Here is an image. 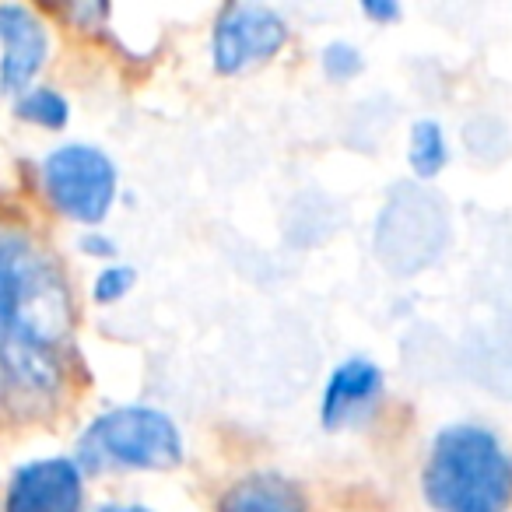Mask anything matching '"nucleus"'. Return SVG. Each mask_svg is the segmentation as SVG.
I'll list each match as a JSON object with an SVG mask.
<instances>
[{
	"mask_svg": "<svg viewBox=\"0 0 512 512\" xmlns=\"http://www.w3.org/2000/svg\"><path fill=\"white\" fill-rule=\"evenodd\" d=\"M74 302L57 256L0 221V421L46 414L71 369Z\"/></svg>",
	"mask_w": 512,
	"mask_h": 512,
	"instance_id": "nucleus-1",
	"label": "nucleus"
},
{
	"mask_svg": "<svg viewBox=\"0 0 512 512\" xmlns=\"http://www.w3.org/2000/svg\"><path fill=\"white\" fill-rule=\"evenodd\" d=\"M425 498L435 512L509 509L512 463L495 435L477 425L446 428L425 463Z\"/></svg>",
	"mask_w": 512,
	"mask_h": 512,
	"instance_id": "nucleus-2",
	"label": "nucleus"
},
{
	"mask_svg": "<svg viewBox=\"0 0 512 512\" xmlns=\"http://www.w3.org/2000/svg\"><path fill=\"white\" fill-rule=\"evenodd\" d=\"M78 460L88 470H172L183 460V439L169 414L151 407H120L85 428L78 439Z\"/></svg>",
	"mask_w": 512,
	"mask_h": 512,
	"instance_id": "nucleus-3",
	"label": "nucleus"
},
{
	"mask_svg": "<svg viewBox=\"0 0 512 512\" xmlns=\"http://www.w3.org/2000/svg\"><path fill=\"white\" fill-rule=\"evenodd\" d=\"M449 221L442 204L421 186H397L376 225V253L390 271L414 274L442 253Z\"/></svg>",
	"mask_w": 512,
	"mask_h": 512,
	"instance_id": "nucleus-4",
	"label": "nucleus"
},
{
	"mask_svg": "<svg viewBox=\"0 0 512 512\" xmlns=\"http://www.w3.org/2000/svg\"><path fill=\"white\" fill-rule=\"evenodd\" d=\"M43 186L60 214L81 225H99L113 207L116 169L99 148L64 144L43 162Z\"/></svg>",
	"mask_w": 512,
	"mask_h": 512,
	"instance_id": "nucleus-5",
	"label": "nucleus"
},
{
	"mask_svg": "<svg viewBox=\"0 0 512 512\" xmlns=\"http://www.w3.org/2000/svg\"><path fill=\"white\" fill-rule=\"evenodd\" d=\"M288 29L278 11L264 4H228L214 25V67L221 74L246 71L285 46Z\"/></svg>",
	"mask_w": 512,
	"mask_h": 512,
	"instance_id": "nucleus-6",
	"label": "nucleus"
},
{
	"mask_svg": "<svg viewBox=\"0 0 512 512\" xmlns=\"http://www.w3.org/2000/svg\"><path fill=\"white\" fill-rule=\"evenodd\" d=\"M85 484L74 460H36L15 470L4 512H81Z\"/></svg>",
	"mask_w": 512,
	"mask_h": 512,
	"instance_id": "nucleus-7",
	"label": "nucleus"
},
{
	"mask_svg": "<svg viewBox=\"0 0 512 512\" xmlns=\"http://www.w3.org/2000/svg\"><path fill=\"white\" fill-rule=\"evenodd\" d=\"M50 53L46 25L22 4H0V92L25 95Z\"/></svg>",
	"mask_w": 512,
	"mask_h": 512,
	"instance_id": "nucleus-8",
	"label": "nucleus"
},
{
	"mask_svg": "<svg viewBox=\"0 0 512 512\" xmlns=\"http://www.w3.org/2000/svg\"><path fill=\"white\" fill-rule=\"evenodd\" d=\"M383 386V372L379 365L365 362V358H351V362L337 365V372L330 376L327 393H323L320 418L327 428H337L344 421H351Z\"/></svg>",
	"mask_w": 512,
	"mask_h": 512,
	"instance_id": "nucleus-9",
	"label": "nucleus"
},
{
	"mask_svg": "<svg viewBox=\"0 0 512 512\" xmlns=\"http://www.w3.org/2000/svg\"><path fill=\"white\" fill-rule=\"evenodd\" d=\"M221 512H306V498L278 474H249L225 491Z\"/></svg>",
	"mask_w": 512,
	"mask_h": 512,
	"instance_id": "nucleus-10",
	"label": "nucleus"
},
{
	"mask_svg": "<svg viewBox=\"0 0 512 512\" xmlns=\"http://www.w3.org/2000/svg\"><path fill=\"white\" fill-rule=\"evenodd\" d=\"M446 165V137L435 120H421L411 134V169L421 179H432Z\"/></svg>",
	"mask_w": 512,
	"mask_h": 512,
	"instance_id": "nucleus-11",
	"label": "nucleus"
},
{
	"mask_svg": "<svg viewBox=\"0 0 512 512\" xmlns=\"http://www.w3.org/2000/svg\"><path fill=\"white\" fill-rule=\"evenodd\" d=\"M18 116L36 127H46V130H60L71 116V106L60 92L53 88H29V92L18 99Z\"/></svg>",
	"mask_w": 512,
	"mask_h": 512,
	"instance_id": "nucleus-12",
	"label": "nucleus"
},
{
	"mask_svg": "<svg viewBox=\"0 0 512 512\" xmlns=\"http://www.w3.org/2000/svg\"><path fill=\"white\" fill-rule=\"evenodd\" d=\"M323 67H327V74L334 81H348L362 71V53L348 43H334L323 50Z\"/></svg>",
	"mask_w": 512,
	"mask_h": 512,
	"instance_id": "nucleus-13",
	"label": "nucleus"
},
{
	"mask_svg": "<svg viewBox=\"0 0 512 512\" xmlns=\"http://www.w3.org/2000/svg\"><path fill=\"white\" fill-rule=\"evenodd\" d=\"M130 288H134V271L130 267H109L95 278V302H102V306L120 302Z\"/></svg>",
	"mask_w": 512,
	"mask_h": 512,
	"instance_id": "nucleus-14",
	"label": "nucleus"
},
{
	"mask_svg": "<svg viewBox=\"0 0 512 512\" xmlns=\"http://www.w3.org/2000/svg\"><path fill=\"white\" fill-rule=\"evenodd\" d=\"M362 11L372 18V22H393V18L400 15L397 4H390V0H365Z\"/></svg>",
	"mask_w": 512,
	"mask_h": 512,
	"instance_id": "nucleus-15",
	"label": "nucleus"
},
{
	"mask_svg": "<svg viewBox=\"0 0 512 512\" xmlns=\"http://www.w3.org/2000/svg\"><path fill=\"white\" fill-rule=\"evenodd\" d=\"M81 249L92 253V256H113L116 253V246L106 239V235H85V239H81Z\"/></svg>",
	"mask_w": 512,
	"mask_h": 512,
	"instance_id": "nucleus-16",
	"label": "nucleus"
},
{
	"mask_svg": "<svg viewBox=\"0 0 512 512\" xmlns=\"http://www.w3.org/2000/svg\"><path fill=\"white\" fill-rule=\"evenodd\" d=\"M99 512H148V509H141V505H106Z\"/></svg>",
	"mask_w": 512,
	"mask_h": 512,
	"instance_id": "nucleus-17",
	"label": "nucleus"
}]
</instances>
